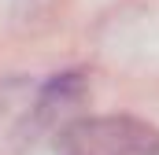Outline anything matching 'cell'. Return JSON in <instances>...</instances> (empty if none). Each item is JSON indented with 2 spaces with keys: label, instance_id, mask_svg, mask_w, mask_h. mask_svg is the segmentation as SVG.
Returning <instances> with one entry per match:
<instances>
[{
  "label": "cell",
  "instance_id": "obj_1",
  "mask_svg": "<svg viewBox=\"0 0 159 155\" xmlns=\"http://www.w3.org/2000/svg\"><path fill=\"white\" fill-rule=\"evenodd\" d=\"M56 155H159V129L133 115H96L63 126Z\"/></svg>",
  "mask_w": 159,
  "mask_h": 155
},
{
  "label": "cell",
  "instance_id": "obj_2",
  "mask_svg": "<svg viewBox=\"0 0 159 155\" xmlns=\"http://www.w3.org/2000/svg\"><path fill=\"white\" fill-rule=\"evenodd\" d=\"M0 104H4V89H0Z\"/></svg>",
  "mask_w": 159,
  "mask_h": 155
}]
</instances>
